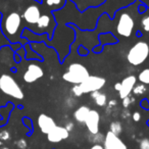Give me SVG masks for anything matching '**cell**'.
Segmentation results:
<instances>
[{
  "label": "cell",
  "instance_id": "6da1fadb",
  "mask_svg": "<svg viewBox=\"0 0 149 149\" xmlns=\"http://www.w3.org/2000/svg\"><path fill=\"white\" fill-rule=\"evenodd\" d=\"M149 56V44L145 41H138L130 48L127 54V60L131 65L143 64Z\"/></svg>",
  "mask_w": 149,
  "mask_h": 149
},
{
  "label": "cell",
  "instance_id": "7a4b0ae2",
  "mask_svg": "<svg viewBox=\"0 0 149 149\" xmlns=\"http://www.w3.org/2000/svg\"><path fill=\"white\" fill-rule=\"evenodd\" d=\"M90 76L88 68L84 64L74 62L68 65L66 72L62 74V79L65 82L74 85H79Z\"/></svg>",
  "mask_w": 149,
  "mask_h": 149
},
{
  "label": "cell",
  "instance_id": "3957f363",
  "mask_svg": "<svg viewBox=\"0 0 149 149\" xmlns=\"http://www.w3.org/2000/svg\"><path fill=\"white\" fill-rule=\"evenodd\" d=\"M0 90L6 95L15 99H23L24 92L17 82L9 74H2L0 77Z\"/></svg>",
  "mask_w": 149,
  "mask_h": 149
},
{
  "label": "cell",
  "instance_id": "277c9868",
  "mask_svg": "<svg viewBox=\"0 0 149 149\" xmlns=\"http://www.w3.org/2000/svg\"><path fill=\"white\" fill-rule=\"evenodd\" d=\"M134 26L135 22L132 15L127 11H122L116 22V33L124 38H129L132 36Z\"/></svg>",
  "mask_w": 149,
  "mask_h": 149
},
{
  "label": "cell",
  "instance_id": "5b68a950",
  "mask_svg": "<svg viewBox=\"0 0 149 149\" xmlns=\"http://www.w3.org/2000/svg\"><path fill=\"white\" fill-rule=\"evenodd\" d=\"M106 80L103 77H99V76H91L79 84L80 88H81L83 94H90L91 92L94 91H99L105 86Z\"/></svg>",
  "mask_w": 149,
  "mask_h": 149
},
{
  "label": "cell",
  "instance_id": "8992f818",
  "mask_svg": "<svg viewBox=\"0 0 149 149\" xmlns=\"http://www.w3.org/2000/svg\"><path fill=\"white\" fill-rule=\"evenodd\" d=\"M21 25H22V17L17 11H13V13H9L4 22L5 31L9 35H15L17 33V31H19V29L21 28Z\"/></svg>",
  "mask_w": 149,
  "mask_h": 149
},
{
  "label": "cell",
  "instance_id": "52a82bcc",
  "mask_svg": "<svg viewBox=\"0 0 149 149\" xmlns=\"http://www.w3.org/2000/svg\"><path fill=\"white\" fill-rule=\"evenodd\" d=\"M43 76L44 70L41 66L38 65V64H30V65H28L26 72H24L23 79L26 83L32 84L40 80Z\"/></svg>",
  "mask_w": 149,
  "mask_h": 149
},
{
  "label": "cell",
  "instance_id": "ba28073f",
  "mask_svg": "<svg viewBox=\"0 0 149 149\" xmlns=\"http://www.w3.org/2000/svg\"><path fill=\"white\" fill-rule=\"evenodd\" d=\"M99 123L100 114L96 109H90L87 118L85 120V126L90 132V134L96 135L99 133Z\"/></svg>",
  "mask_w": 149,
  "mask_h": 149
},
{
  "label": "cell",
  "instance_id": "9c48e42d",
  "mask_svg": "<svg viewBox=\"0 0 149 149\" xmlns=\"http://www.w3.org/2000/svg\"><path fill=\"white\" fill-rule=\"evenodd\" d=\"M120 90H118V95H120V98L124 99V98L131 95L133 88L137 84V78L134 74H130L128 77L124 78L123 81L120 82Z\"/></svg>",
  "mask_w": 149,
  "mask_h": 149
},
{
  "label": "cell",
  "instance_id": "30bf717a",
  "mask_svg": "<svg viewBox=\"0 0 149 149\" xmlns=\"http://www.w3.org/2000/svg\"><path fill=\"white\" fill-rule=\"evenodd\" d=\"M104 149H128L127 145L123 142V140L118 136L113 134L110 131L106 133L104 137Z\"/></svg>",
  "mask_w": 149,
  "mask_h": 149
},
{
  "label": "cell",
  "instance_id": "8fae6325",
  "mask_svg": "<svg viewBox=\"0 0 149 149\" xmlns=\"http://www.w3.org/2000/svg\"><path fill=\"white\" fill-rule=\"evenodd\" d=\"M70 137V132L64 127L56 125L47 134V140L51 143H59Z\"/></svg>",
  "mask_w": 149,
  "mask_h": 149
},
{
  "label": "cell",
  "instance_id": "7c38bea8",
  "mask_svg": "<svg viewBox=\"0 0 149 149\" xmlns=\"http://www.w3.org/2000/svg\"><path fill=\"white\" fill-rule=\"evenodd\" d=\"M41 10H40L39 6L35 4L29 5L24 11L23 17L25 19L26 23L30 24V25H36L37 22L39 21L40 17H41Z\"/></svg>",
  "mask_w": 149,
  "mask_h": 149
},
{
  "label": "cell",
  "instance_id": "4fadbf2b",
  "mask_svg": "<svg viewBox=\"0 0 149 149\" xmlns=\"http://www.w3.org/2000/svg\"><path fill=\"white\" fill-rule=\"evenodd\" d=\"M38 126L43 134L47 135L54 127L56 126V123L51 116H47L45 113H41L38 116Z\"/></svg>",
  "mask_w": 149,
  "mask_h": 149
},
{
  "label": "cell",
  "instance_id": "5bb4252c",
  "mask_svg": "<svg viewBox=\"0 0 149 149\" xmlns=\"http://www.w3.org/2000/svg\"><path fill=\"white\" fill-rule=\"evenodd\" d=\"M89 111H90L89 106H87V105L80 106L79 108H77V109L74 111V118L77 120L78 123H80V124H84L88 113H89Z\"/></svg>",
  "mask_w": 149,
  "mask_h": 149
},
{
  "label": "cell",
  "instance_id": "9a60e30c",
  "mask_svg": "<svg viewBox=\"0 0 149 149\" xmlns=\"http://www.w3.org/2000/svg\"><path fill=\"white\" fill-rule=\"evenodd\" d=\"M66 1L68 0H43L42 2L49 10L55 11L61 9L65 5Z\"/></svg>",
  "mask_w": 149,
  "mask_h": 149
},
{
  "label": "cell",
  "instance_id": "2e32d148",
  "mask_svg": "<svg viewBox=\"0 0 149 149\" xmlns=\"http://www.w3.org/2000/svg\"><path fill=\"white\" fill-rule=\"evenodd\" d=\"M52 19H53V15H48V13H44V15H41L40 17L39 21L37 22V27L38 29L40 30H46L51 26V23H52Z\"/></svg>",
  "mask_w": 149,
  "mask_h": 149
},
{
  "label": "cell",
  "instance_id": "e0dca14e",
  "mask_svg": "<svg viewBox=\"0 0 149 149\" xmlns=\"http://www.w3.org/2000/svg\"><path fill=\"white\" fill-rule=\"evenodd\" d=\"M90 95H91L92 99H94L95 103L97 104L98 106H100V107H103V106H105L106 103H107V96L104 93H101L100 91L91 92Z\"/></svg>",
  "mask_w": 149,
  "mask_h": 149
},
{
  "label": "cell",
  "instance_id": "ac0fdd59",
  "mask_svg": "<svg viewBox=\"0 0 149 149\" xmlns=\"http://www.w3.org/2000/svg\"><path fill=\"white\" fill-rule=\"evenodd\" d=\"M141 84H144V85H149V68H146L144 70H142L138 74V78Z\"/></svg>",
  "mask_w": 149,
  "mask_h": 149
},
{
  "label": "cell",
  "instance_id": "d6986e66",
  "mask_svg": "<svg viewBox=\"0 0 149 149\" xmlns=\"http://www.w3.org/2000/svg\"><path fill=\"white\" fill-rule=\"evenodd\" d=\"M111 133L116 135H120L123 131V126H122V123L120 122H112L111 124L109 125V130Z\"/></svg>",
  "mask_w": 149,
  "mask_h": 149
},
{
  "label": "cell",
  "instance_id": "ffe728a7",
  "mask_svg": "<svg viewBox=\"0 0 149 149\" xmlns=\"http://www.w3.org/2000/svg\"><path fill=\"white\" fill-rule=\"evenodd\" d=\"M146 90H147L146 85L140 83V84H136L134 86L132 92L134 93V95H142V94H144L146 92Z\"/></svg>",
  "mask_w": 149,
  "mask_h": 149
},
{
  "label": "cell",
  "instance_id": "44dd1931",
  "mask_svg": "<svg viewBox=\"0 0 149 149\" xmlns=\"http://www.w3.org/2000/svg\"><path fill=\"white\" fill-rule=\"evenodd\" d=\"M141 28L145 33H149V15H145L141 21Z\"/></svg>",
  "mask_w": 149,
  "mask_h": 149
},
{
  "label": "cell",
  "instance_id": "7402d4cb",
  "mask_svg": "<svg viewBox=\"0 0 149 149\" xmlns=\"http://www.w3.org/2000/svg\"><path fill=\"white\" fill-rule=\"evenodd\" d=\"M139 149H149V139L143 138L139 142Z\"/></svg>",
  "mask_w": 149,
  "mask_h": 149
},
{
  "label": "cell",
  "instance_id": "603a6c76",
  "mask_svg": "<svg viewBox=\"0 0 149 149\" xmlns=\"http://www.w3.org/2000/svg\"><path fill=\"white\" fill-rule=\"evenodd\" d=\"M134 101H135V98L134 97L128 96V97H126V98H124V99H123V106H124L125 108L129 107V106H130V104H132Z\"/></svg>",
  "mask_w": 149,
  "mask_h": 149
},
{
  "label": "cell",
  "instance_id": "cb8c5ba5",
  "mask_svg": "<svg viewBox=\"0 0 149 149\" xmlns=\"http://www.w3.org/2000/svg\"><path fill=\"white\" fill-rule=\"evenodd\" d=\"M72 91V93H74V95L77 96V97H80V96L83 95V92H82V90L79 85H74Z\"/></svg>",
  "mask_w": 149,
  "mask_h": 149
},
{
  "label": "cell",
  "instance_id": "d4e9b609",
  "mask_svg": "<svg viewBox=\"0 0 149 149\" xmlns=\"http://www.w3.org/2000/svg\"><path fill=\"white\" fill-rule=\"evenodd\" d=\"M9 138H10L9 132H7V131H2V132H0V140L7 141V140H9Z\"/></svg>",
  "mask_w": 149,
  "mask_h": 149
},
{
  "label": "cell",
  "instance_id": "484cf974",
  "mask_svg": "<svg viewBox=\"0 0 149 149\" xmlns=\"http://www.w3.org/2000/svg\"><path fill=\"white\" fill-rule=\"evenodd\" d=\"M15 144H17V146L19 147V149H26V148H27V146H28L27 141L24 140V139H19V140L17 141Z\"/></svg>",
  "mask_w": 149,
  "mask_h": 149
},
{
  "label": "cell",
  "instance_id": "4316f807",
  "mask_svg": "<svg viewBox=\"0 0 149 149\" xmlns=\"http://www.w3.org/2000/svg\"><path fill=\"white\" fill-rule=\"evenodd\" d=\"M140 106L143 108V109H146L148 110L149 109V100L147 98H144L140 101Z\"/></svg>",
  "mask_w": 149,
  "mask_h": 149
},
{
  "label": "cell",
  "instance_id": "83f0119b",
  "mask_svg": "<svg viewBox=\"0 0 149 149\" xmlns=\"http://www.w3.org/2000/svg\"><path fill=\"white\" fill-rule=\"evenodd\" d=\"M107 107L108 108H114L118 104V100L116 99H110L109 101H107Z\"/></svg>",
  "mask_w": 149,
  "mask_h": 149
},
{
  "label": "cell",
  "instance_id": "f1b7e54d",
  "mask_svg": "<svg viewBox=\"0 0 149 149\" xmlns=\"http://www.w3.org/2000/svg\"><path fill=\"white\" fill-rule=\"evenodd\" d=\"M132 118L134 122H139V120H141V114L139 111H135L132 113Z\"/></svg>",
  "mask_w": 149,
  "mask_h": 149
},
{
  "label": "cell",
  "instance_id": "f546056e",
  "mask_svg": "<svg viewBox=\"0 0 149 149\" xmlns=\"http://www.w3.org/2000/svg\"><path fill=\"white\" fill-rule=\"evenodd\" d=\"M78 52H79L80 55L84 56V55H87L88 50L86 49V48L84 47V46H80V47H79V50H78Z\"/></svg>",
  "mask_w": 149,
  "mask_h": 149
},
{
  "label": "cell",
  "instance_id": "4dcf8cb0",
  "mask_svg": "<svg viewBox=\"0 0 149 149\" xmlns=\"http://www.w3.org/2000/svg\"><path fill=\"white\" fill-rule=\"evenodd\" d=\"M64 128H65L66 130L68 131V132H72V129L74 128V124L72 122H68V123H66L65 126H64Z\"/></svg>",
  "mask_w": 149,
  "mask_h": 149
},
{
  "label": "cell",
  "instance_id": "1f68e13d",
  "mask_svg": "<svg viewBox=\"0 0 149 149\" xmlns=\"http://www.w3.org/2000/svg\"><path fill=\"white\" fill-rule=\"evenodd\" d=\"M146 9H147V7L145 6L144 4H142V3H140V5H139V7H138V11L140 13H144L145 11H146Z\"/></svg>",
  "mask_w": 149,
  "mask_h": 149
},
{
  "label": "cell",
  "instance_id": "d6a6232c",
  "mask_svg": "<svg viewBox=\"0 0 149 149\" xmlns=\"http://www.w3.org/2000/svg\"><path fill=\"white\" fill-rule=\"evenodd\" d=\"M90 149H104V147L101 144H94Z\"/></svg>",
  "mask_w": 149,
  "mask_h": 149
},
{
  "label": "cell",
  "instance_id": "836d02e7",
  "mask_svg": "<svg viewBox=\"0 0 149 149\" xmlns=\"http://www.w3.org/2000/svg\"><path fill=\"white\" fill-rule=\"evenodd\" d=\"M147 126L149 127V120H148V122H147Z\"/></svg>",
  "mask_w": 149,
  "mask_h": 149
},
{
  "label": "cell",
  "instance_id": "e575fe53",
  "mask_svg": "<svg viewBox=\"0 0 149 149\" xmlns=\"http://www.w3.org/2000/svg\"><path fill=\"white\" fill-rule=\"evenodd\" d=\"M2 149H8V148H6V147H3V148Z\"/></svg>",
  "mask_w": 149,
  "mask_h": 149
},
{
  "label": "cell",
  "instance_id": "d590c367",
  "mask_svg": "<svg viewBox=\"0 0 149 149\" xmlns=\"http://www.w3.org/2000/svg\"><path fill=\"white\" fill-rule=\"evenodd\" d=\"M74 1H76V0H74Z\"/></svg>",
  "mask_w": 149,
  "mask_h": 149
}]
</instances>
